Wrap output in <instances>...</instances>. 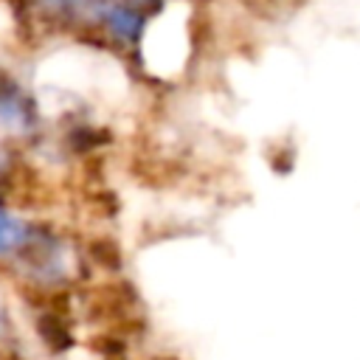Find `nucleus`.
<instances>
[{"instance_id": "f257e3e1", "label": "nucleus", "mask_w": 360, "mask_h": 360, "mask_svg": "<svg viewBox=\"0 0 360 360\" xmlns=\"http://www.w3.org/2000/svg\"><path fill=\"white\" fill-rule=\"evenodd\" d=\"M138 48L152 76L169 79L180 73L191 48V6L186 0H169L163 8L146 17Z\"/></svg>"}, {"instance_id": "f03ea898", "label": "nucleus", "mask_w": 360, "mask_h": 360, "mask_svg": "<svg viewBox=\"0 0 360 360\" xmlns=\"http://www.w3.org/2000/svg\"><path fill=\"white\" fill-rule=\"evenodd\" d=\"M37 132V104L20 87L0 84V177L20 158V146H25Z\"/></svg>"}, {"instance_id": "7ed1b4c3", "label": "nucleus", "mask_w": 360, "mask_h": 360, "mask_svg": "<svg viewBox=\"0 0 360 360\" xmlns=\"http://www.w3.org/2000/svg\"><path fill=\"white\" fill-rule=\"evenodd\" d=\"M34 225L0 202V262H17L34 236Z\"/></svg>"}, {"instance_id": "20e7f679", "label": "nucleus", "mask_w": 360, "mask_h": 360, "mask_svg": "<svg viewBox=\"0 0 360 360\" xmlns=\"http://www.w3.org/2000/svg\"><path fill=\"white\" fill-rule=\"evenodd\" d=\"M11 343H14V326H11L8 307L0 298V360H8L11 357Z\"/></svg>"}]
</instances>
